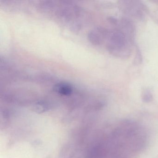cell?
Here are the masks:
<instances>
[{
  "instance_id": "obj_1",
  "label": "cell",
  "mask_w": 158,
  "mask_h": 158,
  "mask_svg": "<svg viewBox=\"0 0 158 158\" xmlns=\"http://www.w3.org/2000/svg\"><path fill=\"white\" fill-rule=\"evenodd\" d=\"M108 51L114 56L122 59L128 58L131 54L127 36L120 30L109 31L107 36Z\"/></svg>"
},
{
  "instance_id": "obj_2",
  "label": "cell",
  "mask_w": 158,
  "mask_h": 158,
  "mask_svg": "<svg viewBox=\"0 0 158 158\" xmlns=\"http://www.w3.org/2000/svg\"><path fill=\"white\" fill-rule=\"evenodd\" d=\"M109 31L105 28L98 27L95 30H91L87 35L89 41L92 45L98 46L100 45L103 39L107 38Z\"/></svg>"
},
{
  "instance_id": "obj_3",
  "label": "cell",
  "mask_w": 158,
  "mask_h": 158,
  "mask_svg": "<svg viewBox=\"0 0 158 158\" xmlns=\"http://www.w3.org/2000/svg\"><path fill=\"white\" fill-rule=\"evenodd\" d=\"M53 91L61 96H69L73 94V88L68 83L60 82L54 85Z\"/></svg>"
},
{
  "instance_id": "obj_4",
  "label": "cell",
  "mask_w": 158,
  "mask_h": 158,
  "mask_svg": "<svg viewBox=\"0 0 158 158\" xmlns=\"http://www.w3.org/2000/svg\"><path fill=\"white\" fill-rule=\"evenodd\" d=\"M39 9L42 12H48L51 10L55 7V3L53 1H45L41 2L39 4Z\"/></svg>"
},
{
  "instance_id": "obj_5",
  "label": "cell",
  "mask_w": 158,
  "mask_h": 158,
  "mask_svg": "<svg viewBox=\"0 0 158 158\" xmlns=\"http://www.w3.org/2000/svg\"><path fill=\"white\" fill-rule=\"evenodd\" d=\"M142 101L146 103H148L152 101L153 97L150 90L148 89H145L143 90L141 96Z\"/></svg>"
},
{
  "instance_id": "obj_6",
  "label": "cell",
  "mask_w": 158,
  "mask_h": 158,
  "mask_svg": "<svg viewBox=\"0 0 158 158\" xmlns=\"http://www.w3.org/2000/svg\"><path fill=\"white\" fill-rule=\"evenodd\" d=\"M107 20L110 23L113 25L117 24V23H118L117 19L114 17H112V16H110V17H108L107 18Z\"/></svg>"
}]
</instances>
